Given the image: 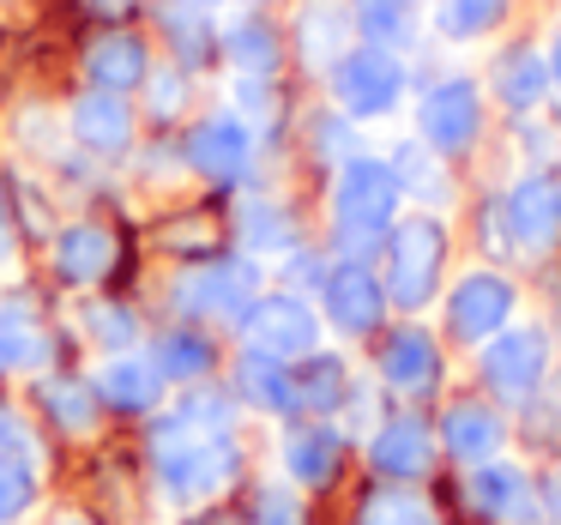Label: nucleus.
<instances>
[{
    "label": "nucleus",
    "mask_w": 561,
    "mask_h": 525,
    "mask_svg": "<svg viewBox=\"0 0 561 525\" xmlns=\"http://www.w3.org/2000/svg\"><path fill=\"white\" fill-rule=\"evenodd\" d=\"M549 375V339L537 327H501L495 339L483 344V380L495 399L525 404Z\"/></svg>",
    "instance_id": "0eeeda50"
},
{
    "label": "nucleus",
    "mask_w": 561,
    "mask_h": 525,
    "mask_svg": "<svg viewBox=\"0 0 561 525\" xmlns=\"http://www.w3.org/2000/svg\"><path fill=\"white\" fill-rule=\"evenodd\" d=\"M236 327L248 332V344L254 351H266V356H314V344H320V320H314V308L308 303H296V296H260L254 308H248Z\"/></svg>",
    "instance_id": "1a4fd4ad"
},
{
    "label": "nucleus",
    "mask_w": 561,
    "mask_h": 525,
    "mask_svg": "<svg viewBox=\"0 0 561 525\" xmlns=\"http://www.w3.org/2000/svg\"><path fill=\"white\" fill-rule=\"evenodd\" d=\"M182 7H206V0H182Z\"/></svg>",
    "instance_id": "de8ad7c7"
},
{
    "label": "nucleus",
    "mask_w": 561,
    "mask_h": 525,
    "mask_svg": "<svg viewBox=\"0 0 561 525\" xmlns=\"http://www.w3.org/2000/svg\"><path fill=\"white\" fill-rule=\"evenodd\" d=\"M224 55H230L236 73L272 79L278 73V31H272L266 19H236V25L224 31Z\"/></svg>",
    "instance_id": "a878e982"
},
{
    "label": "nucleus",
    "mask_w": 561,
    "mask_h": 525,
    "mask_svg": "<svg viewBox=\"0 0 561 525\" xmlns=\"http://www.w3.org/2000/svg\"><path fill=\"white\" fill-rule=\"evenodd\" d=\"M332 98H339V110L351 115V122H380V115H392V110H399V98H404L399 55L375 49V43L351 49L339 67H332Z\"/></svg>",
    "instance_id": "20e7f679"
},
{
    "label": "nucleus",
    "mask_w": 561,
    "mask_h": 525,
    "mask_svg": "<svg viewBox=\"0 0 561 525\" xmlns=\"http://www.w3.org/2000/svg\"><path fill=\"white\" fill-rule=\"evenodd\" d=\"M296 380V411H339V399L351 392L339 356H302V368H290Z\"/></svg>",
    "instance_id": "cd10ccee"
},
{
    "label": "nucleus",
    "mask_w": 561,
    "mask_h": 525,
    "mask_svg": "<svg viewBox=\"0 0 561 525\" xmlns=\"http://www.w3.org/2000/svg\"><path fill=\"white\" fill-rule=\"evenodd\" d=\"M85 73H91V85H98V91H122V98H127L134 85H146V79H151V55H146V43H139V37L110 31V37L91 43Z\"/></svg>",
    "instance_id": "a211bd4d"
},
{
    "label": "nucleus",
    "mask_w": 561,
    "mask_h": 525,
    "mask_svg": "<svg viewBox=\"0 0 561 525\" xmlns=\"http://www.w3.org/2000/svg\"><path fill=\"white\" fill-rule=\"evenodd\" d=\"M339 453H344L339 429L302 423V429H290V435H284V471H290V483L320 489V483H332V477H339Z\"/></svg>",
    "instance_id": "6ab92c4d"
},
{
    "label": "nucleus",
    "mask_w": 561,
    "mask_h": 525,
    "mask_svg": "<svg viewBox=\"0 0 561 525\" xmlns=\"http://www.w3.org/2000/svg\"><path fill=\"white\" fill-rule=\"evenodd\" d=\"M236 392H242L254 411H296V380H290V368H284V356H266V351H254L248 344V356L236 363Z\"/></svg>",
    "instance_id": "5701e85b"
},
{
    "label": "nucleus",
    "mask_w": 561,
    "mask_h": 525,
    "mask_svg": "<svg viewBox=\"0 0 561 525\" xmlns=\"http://www.w3.org/2000/svg\"><path fill=\"white\" fill-rule=\"evenodd\" d=\"M55 266H61L67 284H98L115 266V236L103 224H67L55 236Z\"/></svg>",
    "instance_id": "412c9836"
},
{
    "label": "nucleus",
    "mask_w": 561,
    "mask_h": 525,
    "mask_svg": "<svg viewBox=\"0 0 561 525\" xmlns=\"http://www.w3.org/2000/svg\"><path fill=\"white\" fill-rule=\"evenodd\" d=\"M43 356V332L25 308H0V375L13 368H31Z\"/></svg>",
    "instance_id": "2f4dec72"
},
{
    "label": "nucleus",
    "mask_w": 561,
    "mask_h": 525,
    "mask_svg": "<svg viewBox=\"0 0 561 525\" xmlns=\"http://www.w3.org/2000/svg\"><path fill=\"white\" fill-rule=\"evenodd\" d=\"M236 441L230 435H194L187 423L163 416L158 423V483L170 501L194 507V501H211L218 489H230L236 477Z\"/></svg>",
    "instance_id": "f03ea898"
},
{
    "label": "nucleus",
    "mask_w": 561,
    "mask_h": 525,
    "mask_svg": "<svg viewBox=\"0 0 561 525\" xmlns=\"http://www.w3.org/2000/svg\"><path fill=\"white\" fill-rule=\"evenodd\" d=\"M351 37H356V19H351V0H302L296 13V49H302L308 67H339L351 55Z\"/></svg>",
    "instance_id": "4468645a"
},
{
    "label": "nucleus",
    "mask_w": 561,
    "mask_h": 525,
    "mask_svg": "<svg viewBox=\"0 0 561 525\" xmlns=\"http://www.w3.org/2000/svg\"><path fill=\"white\" fill-rule=\"evenodd\" d=\"M163 31H170L175 55H182L187 67L211 61V49H218V31H211V19H206V13H187V7H170V13H163Z\"/></svg>",
    "instance_id": "72a5a7b5"
},
{
    "label": "nucleus",
    "mask_w": 561,
    "mask_h": 525,
    "mask_svg": "<svg viewBox=\"0 0 561 525\" xmlns=\"http://www.w3.org/2000/svg\"><path fill=\"white\" fill-rule=\"evenodd\" d=\"M187 163L211 182H242L248 163H254V127L242 115H206L187 134Z\"/></svg>",
    "instance_id": "9b49d317"
},
{
    "label": "nucleus",
    "mask_w": 561,
    "mask_h": 525,
    "mask_svg": "<svg viewBox=\"0 0 561 525\" xmlns=\"http://www.w3.org/2000/svg\"><path fill=\"white\" fill-rule=\"evenodd\" d=\"M351 416H375V392L368 387H351ZM356 429H375V423H356Z\"/></svg>",
    "instance_id": "79ce46f5"
},
{
    "label": "nucleus",
    "mask_w": 561,
    "mask_h": 525,
    "mask_svg": "<svg viewBox=\"0 0 561 525\" xmlns=\"http://www.w3.org/2000/svg\"><path fill=\"white\" fill-rule=\"evenodd\" d=\"M428 459H435V435H428L423 416H387V423L375 429V441H368V465H375L380 477H392V483L423 477Z\"/></svg>",
    "instance_id": "ddd939ff"
},
{
    "label": "nucleus",
    "mask_w": 561,
    "mask_h": 525,
    "mask_svg": "<svg viewBox=\"0 0 561 525\" xmlns=\"http://www.w3.org/2000/svg\"><path fill=\"white\" fill-rule=\"evenodd\" d=\"M13 435H19V429H13V411H7V404H0V453L13 447Z\"/></svg>",
    "instance_id": "a18cd8bd"
},
{
    "label": "nucleus",
    "mask_w": 561,
    "mask_h": 525,
    "mask_svg": "<svg viewBox=\"0 0 561 525\" xmlns=\"http://www.w3.org/2000/svg\"><path fill=\"white\" fill-rule=\"evenodd\" d=\"M440 272H447V230L440 218H404L387 236V303L423 308L435 303Z\"/></svg>",
    "instance_id": "7ed1b4c3"
},
{
    "label": "nucleus",
    "mask_w": 561,
    "mask_h": 525,
    "mask_svg": "<svg viewBox=\"0 0 561 525\" xmlns=\"http://www.w3.org/2000/svg\"><path fill=\"white\" fill-rule=\"evenodd\" d=\"M43 404H49L55 423H67L73 435H85L98 423V387H79V380H43Z\"/></svg>",
    "instance_id": "473e14b6"
},
{
    "label": "nucleus",
    "mask_w": 561,
    "mask_h": 525,
    "mask_svg": "<svg viewBox=\"0 0 561 525\" xmlns=\"http://www.w3.org/2000/svg\"><path fill=\"white\" fill-rule=\"evenodd\" d=\"M549 73H556V85H561V25H556V43H549Z\"/></svg>",
    "instance_id": "49530a36"
},
{
    "label": "nucleus",
    "mask_w": 561,
    "mask_h": 525,
    "mask_svg": "<svg viewBox=\"0 0 561 525\" xmlns=\"http://www.w3.org/2000/svg\"><path fill=\"white\" fill-rule=\"evenodd\" d=\"M175 423H187V429H194V435H230V399H224V392H206V387H194V392H187V399L182 404H175Z\"/></svg>",
    "instance_id": "f704fd0d"
},
{
    "label": "nucleus",
    "mask_w": 561,
    "mask_h": 525,
    "mask_svg": "<svg viewBox=\"0 0 561 525\" xmlns=\"http://www.w3.org/2000/svg\"><path fill=\"white\" fill-rule=\"evenodd\" d=\"M73 139L85 151H98V158H115V151H127V139H134V110H127L122 91H98L91 85L85 98L73 103Z\"/></svg>",
    "instance_id": "f3484780"
},
{
    "label": "nucleus",
    "mask_w": 561,
    "mask_h": 525,
    "mask_svg": "<svg viewBox=\"0 0 561 525\" xmlns=\"http://www.w3.org/2000/svg\"><path fill=\"white\" fill-rule=\"evenodd\" d=\"M513 320V284L501 272H465L447 296V332L459 344H489Z\"/></svg>",
    "instance_id": "6e6552de"
},
{
    "label": "nucleus",
    "mask_w": 561,
    "mask_h": 525,
    "mask_svg": "<svg viewBox=\"0 0 561 525\" xmlns=\"http://www.w3.org/2000/svg\"><path fill=\"white\" fill-rule=\"evenodd\" d=\"M549 85H556V73H549V55H537V49H507L495 61V98L519 115L537 110L549 98Z\"/></svg>",
    "instance_id": "b1692460"
},
{
    "label": "nucleus",
    "mask_w": 561,
    "mask_h": 525,
    "mask_svg": "<svg viewBox=\"0 0 561 525\" xmlns=\"http://www.w3.org/2000/svg\"><path fill=\"white\" fill-rule=\"evenodd\" d=\"M380 380H387V392H404V399L435 392V380H440L435 339H428L423 327H399L387 339V351H380Z\"/></svg>",
    "instance_id": "2eb2a0df"
},
{
    "label": "nucleus",
    "mask_w": 561,
    "mask_h": 525,
    "mask_svg": "<svg viewBox=\"0 0 561 525\" xmlns=\"http://www.w3.org/2000/svg\"><path fill=\"white\" fill-rule=\"evenodd\" d=\"M254 303H260L254 260H211V266H194L175 284V308L199 320H242Z\"/></svg>",
    "instance_id": "39448f33"
},
{
    "label": "nucleus",
    "mask_w": 561,
    "mask_h": 525,
    "mask_svg": "<svg viewBox=\"0 0 561 525\" xmlns=\"http://www.w3.org/2000/svg\"><path fill=\"white\" fill-rule=\"evenodd\" d=\"M465 489H471L477 513L495 525H531L537 513H543V501H537L531 477L519 471V465H501V459H483L471 477H465Z\"/></svg>",
    "instance_id": "f8f14e48"
},
{
    "label": "nucleus",
    "mask_w": 561,
    "mask_h": 525,
    "mask_svg": "<svg viewBox=\"0 0 561 525\" xmlns=\"http://www.w3.org/2000/svg\"><path fill=\"white\" fill-rule=\"evenodd\" d=\"M320 296H327V320L339 332H375L387 315V284L368 272V260H339L320 284Z\"/></svg>",
    "instance_id": "9d476101"
},
{
    "label": "nucleus",
    "mask_w": 561,
    "mask_h": 525,
    "mask_svg": "<svg viewBox=\"0 0 561 525\" xmlns=\"http://www.w3.org/2000/svg\"><path fill=\"white\" fill-rule=\"evenodd\" d=\"M31 501H37V471H31V459L25 453H19V459L0 453V525H13Z\"/></svg>",
    "instance_id": "e433bc0d"
},
{
    "label": "nucleus",
    "mask_w": 561,
    "mask_h": 525,
    "mask_svg": "<svg viewBox=\"0 0 561 525\" xmlns=\"http://www.w3.org/2000/svg\"><path fill=\"white\" fill-rule=\"evenodd\" d=\"M399 175L380 158H344L332 182V230H339L344 260H368L399 224Z\"/></svg>",
    "instance_id": "f257e3e1"
},
{
    "label": "nucleus",
    "mask_w": 561,
    "mask_h": 525,
    "mask_svg": "<svg viewBox=\"0 0 561 525\" xmlns=\"http://www.w3.org/2000/svg\"><path fill=\"white\" fill-rule=\"evenodd\" d=\"M236 110H242V122H248V127L266 122V115H272V85H266V79L236 73Z\"/></svg>",
    "instance_id": "58836bf2"
},
{
    "label": "nucleus",
    "mask_w": 561,
    "mask_h": 525,
    "mask_svg": "<svg viewBox=\"0 0 561 525\" xmlns=\"http://www.w3.org/2000/svg\"><path fill=\"white\" fill-rule=\"evenodd\" d=\"M507 212V230L519 236L525 248H549L561 236V182L556 175H525L513 182V194L501 199Z\"/></svg>",
    "instance_id": "dca6fc26"
},
{
    "label": "nucleus",
    "mask_w": 561,
    "mask_h": 525,
    "mask_svg": "<svg viewBox=\"0 0 561 525\" xmlns=\"http://www.w3.org/2000/svg\"><path fill=\"white\" fill-rule=\"evenodd\" d=\"M242 236H248V248L278 254V248H290V218H284V206H272V199H248L242 206Z\"/></svg>",
    "instance_id": "c9c22d12"
},
{
    "label": "nucleus",
    "mask_w": 561,
    "mask_h": 525,
    "mask_svg": "<svg viewBox=\"0 0 561 525\" xmlns=\"http://www.w3.org/2000/svg\"><path fill=\"white\" fill-rule=\"evenodd\" d=\"M543 507L561 520V465H556V477H549V489H543Z\"/></svg>",
    "instance_id": "c03bdc74"
},
{
    "label": "nucleus",
    "mask_w": 561,
    "mask_h": 525,
    "mask_svg": "<svg viewBox=\"0 0 561 525\" xmlns=\"http://www.w3.org/2000/svg\"><path fill=\"white\" fill-rule=\"evenodd\" d=\"M91 339L122 351V344L134 339V315H127V308H91Z\"/></svg>",
    "instance_id": "ea45409f"
},
{
    "label": "nucleus",
    "mask_w": 561,
    "mask_h": 525,
    "mask_svg": "<svg viewBox=\"0 0 561 525\" xmlns=\"http://www.w3.org/2000/svg\"><path fill=\"white\" fill-rule=\"evenodd\" d=\"M440 441H447L453 459L483 465V459H495V447H501V416L477 399H459L447 411V423H440Z\"/></svg>",
    "instance_id": "4be33fe9"
},
{
    "label": "nucleus",
    "mask_w": 561,
    "mask_h": 525,
    "mask_svg": "<svg viewBox=\"0 0 561 525\" xmlns=\"http://www.w3.org/2000/svg\"><path fill=\"white\" fill-rule=\"evenodd\" d=\"M182 98H187L182 73H151V115H175Z\"/></svg>",
    "instance_id": "a19ab883"
},
{
    "label": "nucleus",
    "mask_w": 561,
    "mask_h": 525,
    "mask_svg": "<svg viewBox=\"0 0 561 525\" xmlns=\"http://www.w3.org/2000/svg\"><path fill=\"white\" fill-rule=\"evenodd\" d=\"M151 363L163 368V380H199L211 368V344L199 339L194 327H175L170 339L158 344V356H151Z\"/></svg>",
    "instance_id": "c756f323"
},
{
    "label": "nucleus",
    "mask_w": 561,
    "mask_h": 525,
    "mask_svg": "<svg viewBox=\"0 0 561 525\" xmlns=\"http://www.w3.org/2000/svg\"><path fill=\"white\" fill-rule=\"evenodd\" d=\"M356 525H440V520L423 495H411V489H375V495L363 501V513H356Z\"/></svg>",
    "instance_id": "7c9ffc66"
},
{
    "label": "nucleus",
    "mask_w": 561,
    "mask_h": 525,
    "mask_svg": "<svg viewBox=\"0 0 561 525\" xmlns=\"http://www.w3.org/2000/svg\"><path fill=\"white\" fill-rule=\"evenodd\" d=\"M392 175H399L404 194L428 199V206H447V170H440V151L423 146V139H404L399 151H392Z\"/></svg>",
    "instance_id": "bb28decb"
},
{
    "label": "nucleus",
    "mask_w": 561,
    "mask_h": 525,
    "mask_svg": "<svg viewBox=\"0 0 561 525\" xmlns=\"http://www.w3.org/2000/svg\"><path fill=\"white\" fill-rule=\"evenodd\" d=\"M0 260H13V218H7V194H0Z\"/></svg>",
    "instance_id": "37998d69"
},
{
    "label": "nucleus",
    "mask_w": 561,
    "mask_h": 525,
    "mask_svg": "<svg viewBox=\"0 0 561 525\" xmlns=\"http://www.w3.org/2000/svg\"><path fill=\"white\" fill-rule=\"evenodd\" d=\"M416 134H423V146H435L440 158L471 151L477 134H483V98H477L471 79H440V85H428L423 103H416Z\"/></svg>",
    "instance_id": "423d86ee"
},
{
    "label": "nucleus",
    "mask_w": 561,
    "mask_h": 525,
    "mask_svg": "<svg viewBox=\"0 0 561 525\" xmlns=\"http://www.w3.org/2000/svg\"><path fill=\"white\" fill-rule=\"evenodd\" d=\"M356 37L375 43V49L399 55L404 43H416V0H351Z\"/></svg>",
    "instance_id": "393cba45"
},
{
    "label": "nucleus",
    "mask_w": 561,
    "mask_h": 525,
    "mask_svg": "<svg viewBox=\"0 0 561 525\" xmlns=\"http://www.w3.org/2000/svg\"><path fill=\"white\" fill-rule=\"evenodd\" d=\"M507 19V0H440L435 7V25L440 37L453 43H471V37H489V31Z\"/></svg>",
    "instance_id": "c85d7f7f"
},
{
    "label": "nucleus",
    "mask_w": 561,
    "mask_h": 525,
    "mask_svg": "<svg viewBox=\"0 0 561 525\" xmlns=\"http://www.w3.org/2000/svg\"><path fill=\"white\" fill-rule=\"evenodd\" d=\"M260 525H302V495H296L290 483H266L254 501Z\"/></svg>",
    "instance_id": "4c0bfd02"
},
{
    "label": "nucleus",
    "mask_w": 561,
    "mask_h": 525,
    "mask_svg": "<svg viewBox=\"0 0 561 525\" xmlns=\"http://www.w3.org/2000/svg\"><path fill=\"white\" fill-rule=\"evenodd\" d=\"M98 399H110V404H122V411H151L158 404V392H163V368L151 363V356H110V363L98 368Z\"/></svg>",
    "instance_id": "aec40b11"
}]
</instances>
